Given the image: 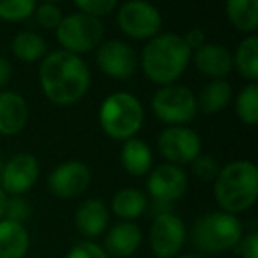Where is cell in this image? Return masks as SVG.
Segmentation results:
<instances>
[{
    "instance_id": "6da1fadb",
    "label": "cell",
    "mask_w": 258,
    "mask_h": 258,
    "mask_svg": "<svg viewBox=\"0 0 258 258\" xmlns=\"http://www.w3.org/2000/svg\"><path fill=\"white\" fill-rule=\"evenodd\" d=\"M90 69L80 55L66 50L46 53L39 64L37 80L46 99L57 106H73L90 89Z\"/></svg>"
},
{
    "instance_id": "7a4b0ae2",
    "label": "cell",
    "mask_w": 258,
    "mask_h": 258,
    "mask_svg": "<svg viewBox=\"0 0 258 258\" xmlns=\"http://www.w3.org/2000/svg\"><path fill=\"white\" fill-rule=\"evenodd\" d=\"M191 48L179 34H158L145 43L138 57L144 75L158 87L172 85L184 75L191 62Z\"/></svg>"
},
{
    "instance_id": "3957f363",
    "label": "cell",
    "mask_w": 258,
    "mask_h": 258,
    "mask_svg": "<svg viewBox=\"0 0 258 258\" xmlns=\"http://www.w3.org/2000/svg\"><path fill=\"white\" fill-rule=\"evenodd\" d=\"M258 168L253 161L235 159L219 168L214 179V200L219 211L239 216L256 204Z\"/></svg>"
},
{
    "instance_id": "277c9868",
    "label": "cell",
    "mask_w": 258,
    "mask_h": 258,
    "mask_svg": "<svg viewBox=\"0 0 258 258\" xmlns=\"http://www.w3.org/2000/svg\"><path fill=\"white\" fill-rule=\"evenodd\" d=\"M244 235V225L235 214L225 211H212L200 216L193 223L189 239L198 253L216 254L225 253L240 242Z\"/></svg>"
},
{
    "instance_id": "5b68a950",
    "label": "cell",
    "mask_w": 258,
    "mask_h": 258,
    "mask_svg": "<svg viewBox=\"0 0 258 258\" xmlns=\"http://www.w3.org/2000/svg\"><path fill=\"white\" fill-rule=\"evenodd\" d=\"M145 120L144 104L135 94L117 90L99 106V125L108 138L125 142L138 135Z\"/></svg>"
},
{
    "instance_id": "8992f818",
    "label": "cell",
    "mask_w": 258,
    "mask_h": 258,
    "mask_svg": "<svg viewBox=\"0 0 258 258\" xmlns=\"http://www.w3.org/2000/svg\"><path fill=\"white\" fill-rule=\"evenodd\" d=\"M104 36V25L101 18L85 15V13H71L64 16L55 29L60 50L82 57L83 53L96 50Z\"/></svg>"
},
{
    "instance_id": "52a82bcc",
    "label": "cell",
    "mask_w": 258,
    "mask_h": 258,
    "mask_svg": "<svg viewBox=\"0 0 258 258\" xmlns=\"http://www.w3.org/2000/svg\"><path fill=\"white\" fill-rule=\"evenodd\" d=\"M151 110L166 125H187L198 115L197 94L179 83L159 87L151 99Z\"/></svg>"
},
{
    "instance_id": "ba28073f",
    "label": "cell",
    "mask_w": 258,
    "mask_h": 258,
    "mask_svg": "<svg viewBox=\"0 0 258 258\" xmlns=\"http://www.w3.org/2000/svg\"><path fill=\"white\" fill-rule=\"evenodd\" d=\"M117 25L131 39L149 41L161 34L163 16L149 0H127L117 11Z\"/></svg>"
},
{
    "instance_id": "9c48e42d",
    "label": "cell",
    "mask_w": 258,
    "mask_h": 258,
    "mask_svg": "<svg viewBox=\"0 0 258 258\" xmlns=\"http://www.w3.org/2000/svg\"><path fill=\"white\" fill-rule=\"evenodd\" d=\"M187 240L184 221L170 211L159 212L149 228V246L156 258H175Z\"/></svg>"
},
{
    "instance_id": "30bf717a",
    "label": "cell",
    "mask_w": 258,
    "mask_h": 258,
    "mask_svg": "<svg viewBox=\"0 0 258 258\" xmlns=\"http://www.w3.org/2000/svg\"><path fill=\"white\" fill-rule=\"evenodd\" d=\"M158 151L166 163L177 166L191 165L202 154V138L187 125H168L158 137Z\"/></svg>"
},
{
    "instance_id": "8fae6325",
    "label": "cell",
    "mask_w": 258,
    "mask_h": 258,
    "mask_svg": "<svg viewBox=\"0 0 258 258\" xmlns=\"http://www.w3.org/2000/svg\"><path fill=\"white\" fill-rule=\"evenodd\" d=\"M96 64L103 75L113 80H129L140 68L137 51L120 39L101 41L96 48Z\"/></svg>"
},
{
    "instance_id": "7c38bea8",
    "label": "cell",
    "mask_w": 258,
    "mask_h": 258,
    "mask_svg": "<svg viewBox=\"0 0 258 258\" xmlns=\"http://www.w3.org/2000/svg\"><path fill=\"white\" fill-rule=\"evenodd\" d=\"M147 175V197H151L156 205L168 207L186 195L187 173L182 166L163 163L159 166H152Z\"/></svg>"
},
{
    "instance_id": "4fadbf2b",
    "label": "cell",
    "mask_w": 258,
    "mask_h": 258,
    "mask_svg": "<svg viewBox=\"0 0 258 258\" xmlns=\"http://www.w3.org/2000/svg\"><path fill=\"white\" fill-rule=\"evenodd\" d=\"M90 182H92V172L89 165L78 159H71L55 166L48 177V189L55 198L71 200L85 193Z\"/></svg>"
},
{
    "instance_id": "5bb4252c",
    "label": "cell",
    "mask_w": 258,
    "mask_h": 258,
    "mask_svg": "<svg viewBox=\"0 0 258 258\" xmlns=\"http://www.w3.org/2000/svg\"><path fill=\"white\" fill-rule=\"evenodd\" d=\"M39 179V163L29 152H18L0 170V187L9 197H23Z\"/></svg>"
},
{
    "instance_id": "9a60e30c",
    "label": "cell",
    "mask_w": 258,
    "mask_h": 258,
    "mask_svg": "<svg viewBox=\"0 0 258 258\" xmlns=\"http://www.w3.org/2000/svg\"><path fill=\"white\" fill-rule=\"evenodd\" d=\"M144 233L135 221H118L104 235V246L108 256L129 258L140 249Z\"/></svg>"
},
{
    "instance_id": "2e32d148",
    "label": "cell",
    "mask_w": 258,
    "mask_h": 258,
    "mask_svg": "<svg viewBox=\"0 0 258 258\" xmlns=\"http://www.w3.org/2000/svg\"><path fill=\"white\" fill-rule=\"evenodd\" d=\"M195 68L211 80L226 78L232 73L233 62L228 48L216 43H204L191 53Z\"/></svg>"
},
{
    "instance_id": "e0dca14e",
    "label": "cell",
    "mask_w": 258,
    "mask_h": 258,
    "mask_svg": "<svg viewBox=\"0 0 258 258\" xmlns=\"http://www.w3.org/2000/svg\"><path fill=\"white\" fill-rule=\"evenodd\" d=\"M29 122V104L15 90H0V135L15 137L22 133Z\"/></svg>"
},
{
    "instance_id": "ac0fdd59",
    "label": "cell",
    "mask_w": 258,
    "mask_h": 258,
    "mask_svg": "<svg viewBox=\"0 0 258 258\" xmlns=\"http://www.w3.org/2000/svg\"><path fill=\"white\" fill-rule=\"evenodd\" d=\"M108 223H110V209L99 198H87L75 212L76 230L87 240L103 235L108 228Z\"/></svg>"
},
{
    "instance_id": "d6986e66",
    "label": "cell",
    "mask_w": 258,
    "mask_h": 258,
    "mask_svg": "<svg viewBox=\"0 0 258 258\" xmlns=\"http://www.w3.org/2000/svg\"><path fill=\"white\" fill-rule=\"evenodd\" d=\"M30 249V235L23 223L0 219V258H25Z\"/></svg>"
},
{
    "instance_id": "ffe728a7",
    "label": "cell",
    "mask_w": 258,
    "mask_h": 258,
    "mask_svg": "<svg viewBox=\"0 0 258 258\" xmlns=\"http://www.w3.org/2000/svg\"><path fill=\"white\" fill-rule=\"evenodd\" d=\"M120 163L122 168L133 177H144L152 170L154 156L152 149L144 140L133 137L125 140L120 149Z\"/></svg>"
},
{
    "instance_id": "44dd1931",
    "label": "cell",
    "mask_w": 258,
    "mask_h": 258,
    "mask_svg": "<svg viewBox=\"0 0 258 258\" xmlns=\"http://www.w3.org/2000/svg\"><path fill=\"white\" fill-rule=\"evenodd\" d=\"M149 207V197L137 187H124L117 191L110 202V211L120 221H135L142 218Z\"/></svg>"
},
{
    "instance_id": "7402d4cb",
    "label": "cell",
    "mask_w": 258,
    "mask_h": 258,
    "mask_svg": "<svg viewBox=\"0 0 258 258\" xmlns=\"http://www.w3.org/2000/svg\"><path fill=\"white\" fill-rule=\"evenodd\" d=\"M233 97V89L225 78L211 80L202 87V90L197 96L198 113L204 115H216L223 111L230 104Z\"/></svg>"
},
{
    "instance_id": "603a6c76",
    "label": "cell",
    "mask_w": 258,
    "mask_h": 258,
    "mask_svg": "<svg viewBox=\"0 0 258 258\" xmlns=\"http://www.w3.org/2000/svg\"><path fill=\"white\" fill-rule=\"evenodd\" d=\"M225 13L232 27L244 36L258 30V0H225Z\"/></svg>"
},
{
    "instance_id": "cb8c5ba5",
    "label": "cell",
    "mask_w": 258,
    "mask_h": 258,
    "mask_svg": "<svg viewBox=\"0 0 258 258\" xmlns=\"http://www.w3.org/2000/svg\"><path fill=\"white\" fill-rule=\"evenodd\" d=\"M233 69H237L244 80L256 83L258 80V36L249 34L237 44L235 53H232Z\"/></svg>"
},
{
    "instance_id": "d4e9b609",
    "label": "cell",
    "mask_w": 258,
    "mask_h": 258,
    "mask_svg": "<svg viewBox=\"0 0 258 258\" xmlns=\"http://www.w3.org/2000/svg\"><path fill=\"white\" fill-rule=\"evenodd\" d=\"M46 41L39 36V34L32 32V30H23L18 32L11 41V51L18 60L25 62V64H34V62H41L46 55Z\"/></svg>"
},
{
    "instance_id": "484cf974",
    "label": "cell",
    "mask_w": 258,
    "mask_h": 258,
    "mask_svg": "<svg viewBox=\"0 0 258 258\" xmlns=\"http://www.w3.org/2000/svg\"><path fill=\"white\" fill-rule=\"evenodd\" d=\"M235 115L246 125L258 122V85L247 83L235 97Z\"/></svg>"
},
{
    "instance_id": "4316f807",
    "label": "cell",
    "mask_w": 258,
    "mask_h": 258,
    "mask_svg": "<svg viewBox=\"0 0 258 258\" xmlns=\"http://www.w3.org/2000/svg\"><path fill=\"white\" fill-rule=\"evenodd\" d=\"M37 8V0H0V20L9 23L25 22Z\"/></svg>"
},
{
    "instance_id": "83f0119b",
    "label": "cell",
    "mask_w": 258,
    "mask_h": 258,
    "mask_svg": "<svg viewBox=\"0 0 258 258\" xmlns=\"http://www.w3.org/2000/svg\"><path fill=\"white\" fill-rule=\"evenodd\" d=\"M219 168L221 166L218 165L212 156H207V154H200L193 159L191 163V170H193V175L197 177L198 180L202 182H214V179L218 177L219 173Z\"/></svg>"
},
{
    "instance_id": "f1b7e54d",
    "label": "cell",
    "mask_w": 258,
    "mask_h": 258,
    "mask_svg": "<svg viewBox=\"0 0 258 258\" xmlns=\"http://www.w3.org/2000/svg\"><path fill=\"white\" fill-rule=\"evenodd\" d=\"M73 2L80 13L96 16V18L111 15L118 4V0H73Z\"/></svg>"
},
{
    "instance_id": "f546056e",
    "label": "cell",
    "mask_w": 258,
    "mask_h": 258,
    "mask_svg": "<svg viewBox=\"0 0 258 258\" xmlns=\"http://www.w3.org/2000/svg\"><path fill=\"white\" fill-rule=\"evenodd\" d=\"M36 16V22L43 27L44 30H55L58 27V23L62 22L64 15H62V9L57 4H41L34 11Z\"/></svg>"
},
{
    "instance_id": "4dcf8cb0",
    "label": "cell",
    "mask_w": 258,
    "mask_h": 258,
    "mask_svg": "<svg viewBox=\"0 0 258 258\" xmlns=\"http://www.w3.org/2000/svg\"><path fill=\"white\" fill-rule=\"evenodd\" d=\"M66 258H110L103 246H99L94 240H82V242L75 244L71 249L68 251Z\"/></svg>"
},
{
    "instance_id": "1f68e13d",
    "label": "cell",
    "mask_w": 258,
    "mask_h": 258,
    "mask_svg": "<svg viewBox=\"0 0 258 258\" xmlns=\"http://www.w3.org/2000/svg\"><path fill=\"white\" fill-rule=\"evenodd\" d=\"M30 214V207L29 202L23 197H11L6 202V209H4V218L11 219V221H18L23 223Z\"/></svg>"
},
{
    "instance_id": "d6a6232c",
    "label": "cell",
    "mask_w": 258,
    "mask_h": 258,
    "mask_svg": "<svg viewBox=\"0 0 258 258\" xmlns=\"http://www.w3.org/2000/svg\"><path fill=\"white\" fill-rule=\"evenodd\" d=\"M239 246V253L242 258H258V233H244Z\"/></svg>"
},
{
    "instance_id": "836d02e7",
    "label": "cell",
    "mask_w": 258,
    "mask_h": 258,
    "mask_svg": "<svg viewBox=\"0 0 258 258\" xmlns=\"http://www.w3.org/2000/svg\"><path fill=\"white\" fill-rule=\"evenodd\" d=\"M182 37H184V41H186L187 46L191 48V51L197 50V48H200L202 44L205 43V32L202 29H198V27H193V29H189Z\"/></svg>"
},
{
    "instance_id": "e575fe53",
    "label": "cell",
    "mask_w": 258,
    "mask_h": 258,
    "mask_svg": "<svg viewBox=\"0 0 258 258\" xmlns=\"http://www.w3.org/2000/svg\"><path fill=\"white\" fill-rule=\"evenodd\" d=\"M11 76H13V68L9 64V60L4 57H0V89H4L11 82Z\"/></svg>"
},
{
    "instance_id": "d590c367",
    "label": "cell",
    "mask_w": 258,
    "mask_h": 258,
    "mask_svg": "<svg viewBox=\"0 0 258 258\" xmlns=\"http://www.w3.org/2000/svg\"><path fill=\"white\" fill-rule=\"evenodd\" d=\"M6 202H8V195H6V193H4V189H2V187H0V219L4 218Z\"/></svg>"
},
{
    "instance_id": "8d00e7d4",
    "label": "cell",
    "mask_w": 258,
    "mask_h": 258,
    "mask_svg": "<svg viewBox=\"0 0 258 258\" xmlns=\"http://www.w3.org/2000/svg\"><path fill=\"white\" fill-rule=\"evenodd\" d=\"M175 258H204L200 253H179Z\"/></svg>"
},
{
    "instance_id": "74e56055",
    "label": "cell",
    "mask_w": 258,
    "mask_h": 258,
    "mask_svg": "<svg viewBox=\"0 0 258 258\" xmlns=\"http://www.w3.org/2000/svg\"><path fill=\"white\" fill-rule=\"evenodd\" d=\"M41 2H43V4H60L62 0H41Z\"/></svg>"
}]
</instances>
